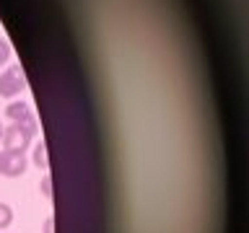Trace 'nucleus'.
<instances>
[{
	"instance_id": "obj_1",
	"label": "nucleus",
	"mask_w": 249,
	"mask_h": 233,
	"mask_svg": "<svg viewBox=\"0 0 249 233\" xmlns=\"http://www.w3.org/2000/svg\"><path fill=\"white\" fill-rule=\"evenodd\" d=\"M34 135H36V119L13 122L11 127H3V148H5V150L26 153V148L31 145Z\"/></svg>"
},
{
	"instance_id": "obj_5",
	"label": "nucleus",
	"mask_w": 249,
	"mask_h": 233,
	"mask_svg": "<svg viewBox=\"0 0 249 233\" xmlns=\"http://www.w3.org/2000/svg\"><path fill=\"white\" fill-rule=\"evenodd\" d=\"M34 166L47 171V145H44V140H39L34 145Z\"/></svg>"
},
{
	"instance_id": "obj_3",
	"label": "nucleus",
	"mask_w": 249,
	"mask_h": 233,
	"mask_svg": "<svg viewBox=\"0 0 249 233\" xmlns=\"http://www.w3.org/2000/svg\"><path fill=\"white\" fill-rule=\"evenodd\" d=\"M26 153H18V150H0V176H8V179H16V176H23L26 174Z\"/></svg>"
},
{
	"instance_id": "obj_9",
	"label": "nucleus",
	"mask_w": 249,
	"mask_h": 233,
	"mask_svg": "<svg viewBox=\"0 0 249 233\" xmlns=\"http://www.w3.org/2000/svg\"><path fill=\"white\" fill-rule=\"evenodd\" d=\"M44 233H54V220H52V217H47V220H44Z\"/></svg>"
},
{
	"instance_id": "obj_7",
	"label": "nucleus",
	"mask_w": 249,
	"mask_h": 233,
	"mask_svg": "<svg viewBox=\"0 0 249 233\" xmlns=\"http://www.w3.org/2000/svg\"><path fill=\"white\" fill-rule=\"evenodd\" d=\"M39 192H42L44 200H52V176L50 174L42 176V182H39Z\"/></svg>"
},
{
	"instance_id": "obj_2",
	"label": "nucleus",
	"mask_w": 249,
	"mask_h": 233,
	"mask_svg": "<svg viewBox=\"0 0 249 233\" xmlns=\"http://www.w3.org/2000/svg\"><path fill=\"white\" fill-rule=\"evenodd\" d=\"M26 88V78H23L21 65H11L0 73V96L3 99H13Z\"/></svg>"
},
{
	"instance_id": "obj_10",
	"label": "nucleus",
	"mask_w": 249,
	"mask_h": 233,
	"mask_svg": "<svg viewBox=\"0 0 249 233\" xmlns=\"http://www.w3.org/2000/svg\"><path fill=\"white\" fill-rule=\"evenodd\" d=\"M0 140H3V122H0Z\"/></svg>"
},
{
	"instance_id": "obj_6",
	"label": "nucleus",
	"mask_w": 249,
	"mask_h": 233,
	"mask_svg": "<svg viewBox=\"0 0 249 233\" xmlns=\"http://www.w3.org/2000/svg\"><path fill=\"white\" fill-rule=\"evenodd\" d=\"M11 223H13V210H11V205L0 202V231H5Z\"/></svg>"
},
{
	"instance_id": "obj_4",
	"label": "nucleus",
	"mask_w": 249,
	"mask_h": 233,
	"mask_svg": "<svg viewBox=\"0 0 249 233\" xmlns=\"http://www.w3.org/2000/svg\"><path fill=\"white\" fill-rule=\"evenodd\" d=\"M5 116H8L11 122H26V119H34V114H31V106L26 104V101H13V104H8Z\"/></svg>"
},
{
	"instance_id": "obj_8",
	"label": "nucleus",
	"mask_w": 249,
	"mask_h": 233,
	"mask_svg": "<svg viewBox=\"0 0 249 233\" xmlns=\"http://www.w3.org/2000/svg\"><path fill=\"white\" fill-rule=\"evenodd\" d=\"M8 60H11V44L5 39H0V65H5Z\"/></svg>"
}]
</instances>
